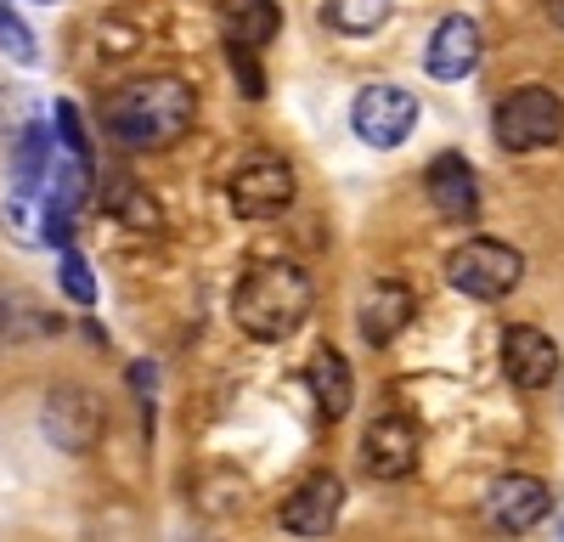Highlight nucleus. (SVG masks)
Listing matches in <instances>:
<instances>
[{
  "label": "nucleus",
  "mask_w": 564,
  "mask_h": 542,
  "mask_svg": "<svg viewBox=\"0 0 564 542\" xmlns=\"http://www.w3.org/2000/svg\"><path fill=\"white\" fill-rule=\"evenodd\" d=\"M119 215H124V226H135V232H153L159 226V204L153 198H119Z\"/></svg>",
  "instance_id": "nucleus-21"
},
{
  "label": "nucleus",
  "mask_w": 564,
  "mask_h": 542,
  "mask_svg": "<svg viewBox=\"0 0 564 542\" xmlns=\"http://www.w3.org/2000/svg\"><path fill=\"white\" fill-rule=\"evenodd\" d=\"M289 198H294V170L282 159H254V164H243L238 175H231V209L249 215V220L289 209Z\"/></svg>",
  "instance_id": "nucleus-8"
},
{
  "label": "nucleus",
  "mask_w": 564,
  "mask_h": 542,
  "mask_svg": "<svg viewBox=\"0 0 564 542\" xmlns=\"http://www.w3.org/2000/svg\"><path fill=\"white\" fill-rule=\"evenodd\" d=\"M423 63H430L435 79H463V74H475L480 63V23L475 18H441L435 34H430V52H423Z\"/></svg>",
  "instance_id": "nucleus-13"
},
{
  "label": "nucleus",
  "mask_w": 564,
  "mask_h": 542,
  "mask_svg": "<svg viewBox=\"0 0 564 542\" xmlns=\"http://www.w3.org/2000/svg\"><path fill=\"white\" fill-rule=\"evenodd\" d=\"M350 124H356V136L367 148H379V153H390V148H401L406 136H412V124H417V97L406 85H390V79H379V85H367L361 97H356V108H350Z\"/></svg>",
  "instance_id": "nucleus-6"
},
{
  "label": "nucleus",
  "mask_w": 564,
  "mask_h": 542,
  "mask_svg": "<svg viewBox=\"0 0 564 542\" xmlns=\"http://www.w3.org/2000/svg\"><path fill=\"white\" fill-rule=\"evenodd\" d=\"M412 323V294L401 283H372L361 300V339L367 345H390Z\"/></svg>",
  "instance_id": "nucleus-16"
},
{
  "label": "nucleus",
  "mask_w": 564,
  "mask_h": 542,
  "mask_svg": "<svg viewBox=\"0 0 564 542\" xmlns=\"http://www.w3.org/2000/svg\"><path fill=\"white\" fill-rule=\"evenodd\" d=\"M390 12H395V0H327V7H322V23L334 29V34L361 40V34H372V29H384Z\"/></svg>",
  "instance_id": "nucleus-17"
},
{
  "label": "nucleus",
  "mask_w": 564,
  "mask_h": 542,
  "mask_svg": "<svg viewBox=\"0 0 564 542\" xmlns=\"http://www.w3.org/2000/svg\"><path fill=\"white\" fill-rule=\"evenodd\" d=\"M564 136V102L547 85H520L497 102V142L508 153H542Z\"/></svg>",
  "instance_id": "nucleus-4"
},
{
  "label": "nucleus",
  "mask_w": 564,
  "mask_h": 542,
  "mask_svg": "<svg viewBox=\"0 0 564 542\" xmlns=\"http://www.w3.org/2000/svg\"><path fill=\"white\" fill-rule=\"evenodd\" d=\"M40 7H52V0H40Z\"/></svg>",
  "instance_id": "nucleus-23"
},
{
  "label": "nucleus",
  "mask_w": 564,
  "mask_h": 542,
  "mask_svg": "<svg viewBox=\"0 0 564 542\" xmlns=\"http://www.w3.org/2000/svg\"><path fill=\"white\" fill-rule=\"evenodd\" d=\"M417 452H423V435L412 419L390 413V419H372L367 435H361V464L367 475H379V480H401L417 469Z\"/></svg>",
  "instance_id": "nucleus-7"
},
{
  "label": "nucleus",
  "mask_w": 564,
  "mask_h": 542,
  "mask_svg": "<svg viewBox=\"0 0 564 542\" xmlns=\"http://www.w3.org/2000/svg\"><path fill=\"white\" fill-rule=\"evenodd\" d=\"M220 29H226V45H231V63L243 68V90H249V97H265V79L254 68V52L271 45L276 29H282L276 0H220Z\"/></svg>",
  "instance_id": "nucleus-5"
},
{
  "label": "nucleus",
  "mask_w": 564,
  "mask_h": 542,
  "mask_svg": "<svg viewBox=\"0 0 564 542\" xmlns=\"http://www.w3.org/2000/svg\"><path fill=\"white\" fill-rule=\"evenodd\" d=\"M63 294H68L74 305H97V283H90V265H85L74 249H63Z\"/></svg>",
  "instance_id": "nucleus-19"
},
{
  "label": "nucleus",
  "mask_w": 564,
  "mask_h": 542,
  "mask_svg": "<svg viewBox=\"0 0 564 542\" xmlns=\"http://www.w3.org/2000/svg\"><path fill=\"white\" fill-rule=\"evenodd\" d=\"M57 136H63V148L68 153H79V159H90V142H85V124H79V108L74 102H57Z\"/></svg>",
  "instance_id": "nucleus-20"
},
{
  "label": "nucleus",
  "mask_w": 564,
  "mask_h": 542,
  "mask_svg": "<svg viewBox=\"0 0 564 542\" xmlns=\"http://www.w3.org/2000/svg\"><path fill=\"white\" fill-rule=\"evenodd\" d=\"M305 384H311V401L322 406V419H345V413H350V401H356V379H350V361H345L334 345H322V350L311 356Z\"/></svg>",
  "instance_id": "nucleus-15"
},
{
  "label": "nucleus",
  "mask_w": 564,
  "mask_h": 542,
  "mask_svg": "<svg viewBox=\"0 0 564 542\" xmlns=\"http://www.w3.org/2000/svg\"><path fill=\"white\" fill-rule=\"evenodd\" d=\"M97 430H102V413L85 390H74V384L52 390V401H45V435H52L63 452H85L90 441H97Z\"/></svg>",
  "instance_id": "nucleus-14"
},
{
  "label": "nucleus",
  "mask_w": 564,
  "mask_h": 542,
  "mask_svg": "<svg viewBox=\"0 0 564 542\" xmlns=\"http://www.w3.org/2000/svg\"><path fill=\"white\" fill-rule=\"evenodd\" d=\"M193 124V85L175 79V74H153V79H130L108 97V130L113 142L135 148V153H153L170 148L186 136Z\"/></svg>",
  "instance_id": "nucleus-1"
},
{
  "label": "nucleus",
  "mask_w": 564,
  "mask_h": 542,
  "mask_svg": "<svg viewBox=\"0 0 564 542\" xmlns=\"http://www.w3.org/2000/svg\"><path fill=\"white\" fill-rule=\"evenodd\" d=\"M502 373L520 390H542L558 379V345L542 328H508L502 334Z\"/></svg>",
  "instance_id": "nucleus-12"
},
{
  "label": "nucleus",
  "mask_w": 564,
  "mask_h": 542,
  "mask_svg": "<svg viewBox=\"0 0 564 542\" xmlns=\"http://www.w3.org/2000/svg\"><path fill=\"white\" fill-rule=\"evenodd\" d=\"M345 509V486L334 475H311L289 503H282V531H294V536H327L334 531Z\"/></svg>",
  "instance_id": "nucleus-11"
},
{
  "label": "nucleus",
  "mask_w": 564,
  "mask_h": 542,
  "mask_svg": "<svg viewBox=\"0 0 564 542\" xmlns=\"http://www.w3.org/2000/svg\"><path fill=\"white\" fill-rule=\"evenodd\" d=\"M423 193H430V204H435L441 220L468 226V220L480 215V181H475V170H468L457 153H441L430 170H423Z\"/></svg>",
  "instance_id": "nucleus-9"
},
{
  "label": "nucleus",
  "mask_w": 564,
  "mask_h": 542,
  "mask_svg": "<svg viewBox=\"0 0 564 542\" xmlns=\"http://www.w3.org/2000/svg\"><path fill=\"white\" fill-rule=\"evenodd\" d=\"M547 18H553V23L564 29V0H547Z\"/></svg>",
  "instance_id": "nucleus-22"
},
{
  "label": "nucleus",
  "mask_w": 564,
  "mask_h": 542,
  "mask_svg": "<svg viewBox=\"0 0 564 542\" xmlns=\"http://www.w3.org/2000/svg\"><path fill=\"white\" fill-rule=\"evenodd\" d=\"M0 52H7L12 63H23V68H29V63L40 57V45H34V34H29V23L7 12V0H0Z\"/></svg>",
  "instance_id": "nucleus-18"
},
{
  "label": "nucleus",
  "mask_w": 564,
  "mask_h": 542,
  "mask_svg": "<svg viewBox=\"0 0 564 542\" xmlns=\"http://www.w3.org/2000/svg\"><path fill=\"white\" fill-rule=\"evenodd\" d=\"M305 316H311V278L289 260H260L231 289V323L260 345L300 334Z\"/></svg>",
  "instance_id": "nucleus-2"
},
{
  "label": "nucleus",
  "mask_w": 564,
  "mask_h": 542,
  "mask_svg": "<svg viewBox=\"0 0 564 542\" xmlns=\"http://www.w3.org/2000/svg\"><path fill=\"white\" fill-rule=\"evenodd\" d=\"M547 509H553V491L536 475H502L491 486V497H486V514L502 531H531V525L547 520Z\"/></svg>",
  "instance_id": "nucleus-10"
},
{
  "label": "nucleus",
  "mask_w": 564,
  "mask_h": 542,
  "mask_svg": "<svg viewBox=\"0 0 564 542\" xmlns=\"http://www.w3.org/2000/svg\"><path fill=\"white\" fill-rule=\"evenodd\" d=\"M520 278H525V254L497 238H468L446 260V283L468 300H502L520 289Z\"/></svg>",
  "instance_id": "nucleus-3"
}]
</instances>
